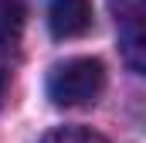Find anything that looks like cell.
Returning a JSON list of instances; mask_svg holds the SVG:
<instances>
[{
  "label": "cell",
  "instance_id": "cell-1",
  "mask_svg": "<svg viewBox=\"0 0 146 143\" xmlns=\"http://www.w3.org/2000/svg\"><path fill=\"white\" fill-rule=\"evenodd\" d=\"M106 89V65L99 58H68L48 75V99L54 106H88Z\"/></svg>",
  "mask_w": 146,
  "mask_h": 143
},
{
  "label": "cell",
  "instance_id": "cell-2",
  "mask_svg": "<svg viewBox=\"0 0 146 143\" xmlns=\"http://www.w3.org/2000/svg\"><path fill=\"white\" fill-rule=\"evenodd\" d=\"M109 10L119 27V48L126 65L143 75L146 72V0H109Z\"/></svg>",
  "mask_w": 146,
  "mask_h": 143
},
{
  "label": "cell",
  "instance_id": "cell-3",
  "mask_svg": "<svg viewBox=\"0 0 146 143\" xmlns=\"http://www.w3.org/2000/svg\"><path fill=\"white\" fill-rule=\"evenodd\" d=\"M48 27L54 37H82L92 27V0H51Z\"/></svg>",
  "mask_w": 146,
  "mask_h": 143
},
{
  "label": "cell",
  "instance_id": "cell-4",
  "mask_svg": "<svg viewBox=\"0 0 146 143\" xmlns=\"http://www.w3.org/2000/svg\"><path fill=\"white\" fill-rule=\"evenodd\" d=\"M24 17H27V10L21 0H0V55H10L17 48Z\"/></svg>",
  "mask_w": 146,
  "mask_h": 143
},
{
  "label": "cell",
  "instance_id": "cell-5",
  "mask_svg": "<svg viewBox=\"0 0 146 143\" xmlns=\"http://www.w3.org/2000/svg\"><path fill=\"white\" fill-rule=\"evenodd\" d=\"M41 143H109V140L88 126H54L41 136Z\"/></svg>",
  "mask_w": 146,
  "mask_h": 143
},
{
  "label": "cell",
  "instance_id": "cell-6",
  "mask_svg": "<svg viewBox=\"0 0 146 143\" xmlns=\"http://www.w3.org/2000/svg\"><path fill=\"white\" fill-rule=\"evenodd\" d=\"M3 82H7V78H3V72H0V99H3Z\"/></svg>",
  "mask_w": 146,
  "mask_h": 143
}]
</instances>
